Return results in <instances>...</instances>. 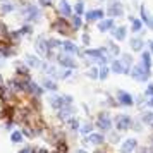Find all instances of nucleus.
Wrapping results in <instances>:
<instances>
[{"mask_svg": "<svg viewBox=\"0 0 153 153\" xmlns=\"http://www.w3.org/2000/svg\"><path fill=\"white\" fill-rule=\"evenodd\" d=\"M19 12H21V16L24 17V21L26 22H31V24H35V22H40L43 17V12L42 9H40V5L38 4H33V2H24L22 0V5L21 9H19Z\"/></svg>", "mask_w": 153, "mask_h": 153, "instance_id": "f257e3e1", "label": "nucleus"}, {"mask_svg": "<svg viewBox=\"0 0 153 153\" xmlns=\"http://www.w3.org/2000/svg\"><path fill=\"white\" fill-rule=\"evenodd\" d=\"M50 29L55 31V33H59V35H62V36H67V35H71L72 26H71V21L67 17L59 16V17H55L53 21L50 22Z\"/></svg>", "mask_w": 153, "mask_h": 153, "instance_id": "f03ea898", "label": "nucleus"}, {"mask_svg": "<svg viewBox=\"0 0 153 153\" xmlns=\"http://www.w3.org/2000/svg\"><path fill=\"white\" fill-rule=\"evenodd\" d=\"M129 76H131L134 81H138V83H148V81H150V76H152V71L146 69L141 62H138L131 67Z\"/></svg>", "mask_w": 153, "mask_h": 153, "instance_id": "7ed1b4c3", "label": "nucleus"}, {"mask_svg": "<svg viewBox=\"0 0 153 153\" xmlns=\"http://www.w3.org/2000/svg\"><path fill=\"white\" fill-rule=\"evenodd\" d=\"M35 50L38 55L47 60H52V57H53V52L48 47V38H45V36H38L35 40Z\"/></svg>", "mask_w": 153, "mask_h": 153, "instance_id": "20e7f679", "label": "nucleus"}, {"mask_svg": "<svg viewBox=\"0 0 153 153\" xmlns=\"http://www.w3.org/2000/svg\"><path fill=\"white\" fill-rule=\"evenodd\" d=\"M105 12H107V16H108V17H114V19L126 16V9H124L122 0H108Z\"/></svg>", "mask_w": 153, "mask_h": 153, "instance_id": "39448f33", "label": "nucleus"}, {"mask_svg": "<svg viewBox=\"0 0 153 153\" xmlns=\"http://www.w3.org/2000/svg\"><path fill=\"white\" fill-rule=\"evenodd\" d=\"M112 126H114V119H112L110 112H100L97 115V127L102 132H110L112 131Z\"/></svg>", "mask_w": 153, "mask_h": 153, "instance_id": "423d86ee", "label": "nucleus"}, {"mask_svg": "<svg viewBox=\"0 0 153 153\" xmlns=\"http://www.w3.org/2000/svg\"><path fill=\"white\" fill-rule=\"evenodd\" d=\"M132 117L129 114H117L115 119H114V124H115V129L119 132H124V131H129L132 129Z\"/></svg>", "mask_w": 153, "mask_h": 153, "instance_id": "0eeeda50", "label": "nucleus"}, {"mask_svg": "<svg viewBox=\"0 0 153 153\" xmlns=\"http://www.w3.org/2000/svg\"><path fill=\"white\" fill-rule=\"evenodd\" d=\"M55 60L62 69H77V60L74 59V55H69V53L62 52L55 57Z\"/></svg>", "mask_w": 153, "mask_h": 153, "instance_id": "6e6552de", "label": "nucleus"}, {"mask_svg": "<svg viewBox=\"0 0 153 153\" xmlns=\"http://www.w3.org/2000/svg\"><path fill=\"white\" fill-rule=\"evenodd\" d=\"M57 14L71 19L74 16V7L69 4V0H59V4H57Z\"/></svg>", "mask_w": 153, "mask_h": 153, "instance_id": "1a4fd4ad", "label": "nucleus"}, {"mask_svg": "<svg viewBox=\"0 0 153 153\" xmlns=\"http://www.w3.org/2000/svg\"><path fill=\"white\" fill-rule=\"evenodd\" d=\"M115 98H117L119 105H122V107H132V105L136 103V102H134V97L126 90H117Z\"/></svg>", "mask_w": 153, "mask_h": 153, "instance_id": "9d476101", "label": "nucleus"}, {"mask_svg": "<svg viewBox=\"0 0 153 153\" xmlns=\"http://www.w3.org/2000/svg\"><path fill=\"white\" fill-rule=\"evenodd\" d=\"M105 12L103 9H90V10H86L84 12V19H86V22H98V21H102L105 17Z\"/></svg>", "mask_w": 153, "mask_h": 153, "instance_id": "9b49d317", "label": "nucleus"}, {"mask_svg": "<svg viewBox=\"0 0 153 153\" xmlns=\"http://www.w3.org/2000/svg\"><path fill=\"white\" fill-rule=\"evenodd\" d=\"M97 28L100 33H108V31L115 28V19L114 17H103L102 21L97 22Z\"/></svg>", "mask_w": 153, "mask_h": 153, "instance_id": "f8f14e48", "label": "nucleus"}, {"mask_svg": "<svg viewBox=\"0 0 153 153\" xmlns=\"http://www.w3.org/2000/svg\"><path fill=\"white\" fill-rule=\"evenodd\" d=\"M62 52L64 53H69V55H79L81 50L72 40H62Z\"/></svg>", "mask_w": 153, "mask_h": 153, "instance_id": "ddd939ff", "label": "nucleus"}, {"mask_svg": "<svg viewBox=\"0 0 153 153\" xmlns=\"http://www.w3.org/2000/svg\"><path fill=\"white\" fill-rule=\"evenodd\" d=\"M48 103H50V107L57 112L60 110V108H64V107H67L65 100H64V95H52V97L48 98Z\"/></svg>", "mask_w": 153, "mask_h": 153, "instance_id": "4468645a", "label": "nucleus"}, {"mask_svg": "<svg viewBox=\"0 0 153 153\" xmlns=\"http://www.w3.org/2000/svg\"><path fill=\"white\" fill-rule=\"evenodd\" d=\"M139 17L143 19V22H145L146 28L153 31V16H150V12L146 10V5H145V4H141V5H139Z\"/></svg>", "mask_w": 153, "mask_h": 153, "instance_id": "2eb2a0df", "label": "nucleus"}, {"mask_svg": "<svg viewBox=\"0 0 153 153\" xmlns=\"http://www.w3.org/2000/svg\"><path fill=\"white\" fill-rule=\"evenodd\" d=\"M138 148V139L136 138H127L120 143V153H131Z\"/></svg>", "mask_w": 153, "mask_h": 153, "instance_id": "dca6fc26", "label": "nucleus"}, {"mask_svg": "<svg viewBox=\"0 0 153 153\" xmlns=\"http://www.w3.org/2000/svg\"><path fill=\"white\" fill-rule=\"evenodd\" d=\"M0 55L4 57V59H10V57L16 55V47L14 43H0Z\"/></svg>", "mask_w": 153, "mask_h": 153, "instance_id": "f3484780", "label": "nucleus"}, {"mask_svg": "<svg viewBox=\"0 0 153 153\" xmlns=\"http://www.w3.org/2000/svg\"><path fill=\"white\" fill-rule=\"evenodd\" d=\"M24 62L28 64L31 69H42L43 60L40 59V55H33V53H26L24 55Z\"/></svg>", "mask_w": 153, "mask_h": 153, "instance_id": "a211bd4d", "label": "nucleus"}, {"mask_svg": "<svg viewBox=\"0 0 153 153\" xmlns=\"http://www.w3.org/2000/svg\"><path fill=\"white\" fill-rule=\"evenodd\" d=\"M110 35L114 36V40H117V42H124L126 38H127V26H115V28L110 31Z\"/></svg>", "mask_w": 153, "mask_h": 153, "instance_id": "6ab92c4d", "label": "nucleus"}, {"mask_svg": "<svg viewBox=\"0 0 153 153\" xmlns=\"http://www.w3.org/2000/svg\"><path fill=\"white\" fill-rule=\"evenodd\" d=\"M86 143L88 145H103L105 143V136L103 132H91V134H88V138H86Z\"/></svg>", "mask_w": 153, "mask_h": 153, "instance_id": "aec40b11", "label": "nucleus"}, {"mask_svg": "<svg viewBox=\"0 0 153 153\" xmlns=\"http://www.w3.org/2000/svg\"><path fill=\"white\" fill-rule=\"evenodd\" d=\"M129 47H131L132 52H143V48H145V40L141 36H132L131 40H129Z\"/></svg>", "mask_w": 153, "mask_h": 153, "instance_id": "412c9836", "label": "nucleus"}, {"mask_svg": "<svg viewBox=\"0 0 153 153\" xmlns=\"http://www.w3.org/2000/svg\"><path fill=\"white\" fill-rule=\"evenodd\" d=\"M129 21H131V31L132 33H141L143 29H145V22H143V19L141 17H132V16H129Z\"/></svg>", "mask_w": 153, "mask_h": 153, "instance_id": "4be33fe9", "label": "nucleus"}, {"mask_svg": "<svg viewBox=\"0 0 153 153\" xmlns=\"http://www.w3.org/2000/svg\"><path fill=\"white\" fill-rule=\"evenodd\" d=\"M17 10V5H16L12 0H9V2H2V5H0V14L2 16H9L16 12Z\"/></svg>", "mask_w": 153, "mask_h": 153, "instance_id": "5701e85b", "label": "nucleus"}, {"mask_svg": "<svg viewBox=\"0 0 153 153\" xmlns=\"http://www.w3.org/2000/svg\"><path fill=\"white\" fill-rule=\"evenodd\" d=\"M120 60L124 64V74H129L131 72V67L134 65V59H132L131 53H120Z\"/></svg>", "mask_w": 153, "mask_h": 153, "instance_id": "b1692460", "label": "nucleus"}, {"mask_svg": "<svg viewBox=\"0 0 153 153\" xmlns=\"http://www.w3.org/2000/svg\"><path fill=\"white\" fill-rule=\"evenodd\" d=\"M29 95H33V97H42L43 93H45V88H43L42 84L35 83V81H29V90H28Z\"/></svg>", "mask_w": 153, "mask_h": 153, "instance_id": "393cba45", "label": "nucleus"}, {"mask_svg": "<svg viewBox=\"0 0 153 153\" xmlns=\"http://www.w3.org/2000/svg\"><path fill=\"white\" fill-rule=\"evenodd\" d=\"M72 115H74V107H72V105H67V107H64V108L59 110V119H60V120H65V122H67Z\"/></svg>", "mask_w": 153, "mask_h": 153, "instance_id": "a878e982", "label": "nucleus"}, {"mask_svg": "<svg viewBox=\"0 0 153 153\" xmlns=\"http://www.w3.org/2000/svg\"><path fill=\"white\" fill-rule=\"evenodd\" d=\"M29 69H31V67H29L26 62H17L16 64V74L21 76V77H28L29 76Z\"/></svg>", "mask_w": 153, "mask_h": 153, "instance_id": "bb28decb", "label": "nucleus"}, {"mask_svg": "<svg viewBox=\"0 0 153 153\" xmlns=\"http://www.w3.org/2000/svg\"><path fill=\"white\" fill-rule=\"evenodd\" d=\"M110 71L114 74H124V64H122V60L120 59H112Z\"/></svg>", "mask_w": 153, "mask_h": 153, "instance_id": "cd10ccee", "label": "nucleus"}, {"mask_svg": "<svg viewBox=\"0 0 153 153\" xmlns=\"http://www.w3.org/2000/svg\"><path fill=\"white\" fill-rule=\"evenodd\" d=\"M42 86L45 88V90L52 91V93H55V91L59 90V84L55 83V79H53V77H45V79L42 81Z\"/></svg>", "mask_w": 153, "mask_h": 153, "instance_id": "c85d7f7f", "label": "nucleus"}, {"mask_svg": "<svg viewBox=\"0 0 153 153\" xmlns=\"http://www.w3.org/2000/svg\"><path fill=\"white\" fill-rule=\"evenodd\" d=\"M139 62L145 65L146 69L152 71V65H153V60H152V52L150 50H145V52H141V60Z\"/></svg>", "mask_w": 153, "mask_h": 153, "instance_id": "c756f323", "label": "nucleus"}, {"mask_svg": "<svg viewBox=\"0 0 153 153\" xmlns=\"http://www.w3.org/2000/svg\"><path fill=\"white\" fill-rule=\"evenodd\" d=\"M107 48H108V55H110L112 59H115L117 55H120V47H119L115 42L108 40V42H107Z\"/></svg>", "mask_w": 153, "mask_h": 153, "instance_id": "7c9ffc66", "label": "nucleus"}, {"mask_svg": "<svg viewBox=\"0 0 153 153\" xmlns=\"http://www.w3.org/2000/svg\"><path fill=\"white\" fill-rule=\"evenodd\" d=\"M71 21V26H72V31H79V29H83V16H72L69 19Z\"/></svg>", "mask_w": 153, "mask_h": 153, "instance_id": "2f4dec72", "label": "nucleus"}, {"mask_svg": "<svg viewBox=\"0 0 153 153\" xmlns=\"http://www.w3.org/2000/svg\"><path fill=\"white\" fill-rule=\"evenodd\" d=\"M139 119H141V122L146 126H152L153 122V110L150 108V110H145V112H141V115H139Z\"/></svg>", "mask_w": 153, "mask_h": 153, "instance_id": "473e14b6", "label": "nucleus"}, {"mask_svg": "<svg viewBox=\"0 0 153 153\" xmlns=\"http://www.w3.org/2000/svg\"><path fill=\"white\" fill-rule=\"evenodd\" d=\"M9 35H10V29H9V26L4 21H0V40L9 42Z\"/></svg>", "mask_w": 153, "mask_h": 153, "instance_id": "72a5a7b5", "label": "nucleus"}, {"mask_svg": "<svg viewBox=\"0 0 153 153\" xmlns=\"http://www.w3.org/2000/svg\"><path fill=\"white\" fill-rule=\"evenodd\" d=\"M19 31H21L22 36H31V35H33V31H35V28H33V24H31V22H24L21 28H19Z\"/></svg>", "mask_w": 153, "mask_h": 153, "instance_id": "f704fd0d", "label": "nucleus"}, {"mask_svg": "<svg viewBox=\"0 0 153 153\" xmlns=\"http://www.w3.org/2000/svg\"><path fill=\"white\" fill-rule=\"evenodd\" d=\"M48 47L52 52L62 50V40H59V38H48Z\"/></svg>", "mask_w": 153, "mask_h": 153, "instance_id": "c9c22d12", "label": "nucleus"}, {"mask_svg": "<svg viewBox=\"0 0 153 153\" xmlns=\"http://www.w3.org/2000/svg\"><path fill=\"white\" fill-rule=\"evenodd\" d=\"M86 76L90 77V79H98V77H100V67H97V65H91L90 69L86 71Z\"/></svg>", "mask_w": 153, "mask_h": 153, "instance_id": "e433bc0d", "label": "nucleus"}, {"mask_svg": "<svg viewBox=\"0 0 153 153\" xmlns=\"http://www.w3.org/2000/svg\"><path fill=\"white\" fill-rule=\"evenodd\" d=\"M86 9H84V0H77L74 4V14L76 16H84Z\"/></svg>", "mask_w": 153, "mask_h": 153, "instance_id": "4c0bfd02", "label": "nucleus"}, {"mask_svg": "<svg viewBox=\"0 0 153 153\" xmlns=\"http://www.w3.org/2000/svg\"><path fill=\"white\" fill-rule=\"evenodd\" d=\"M110 72L112 71H110V67H108L107 64H105V65H100V77H98V79H100V81H105Z\"/></svg>", "mask_w": 153, "mask_h": 153, "instance_id": "58836bf2", "label": "nucleus"}, {"mask_svg": "<svg viewBox=\"0 0 153 153\" xmlns=\"http://www.w3.org/2000/svg\"><path fill=\"white\" fill-rule=\"evenodd\" d=\"M67 127H69L71 131H79L81 124H79V120H77L76 117H71L69 120H67Z\"/></svg>", "mask_w": 153, "mask_h": 153, "instance_id": "ea45409f", "label": "nucleus"}, {"mask_svg": "<svg viewBox=\"0 0 153 153\" xmlns=\"http://www.w3.org/2000/svg\"><path fill=\"white\" fill-rule=\"evenodd\" d=\"M79 132H81V134H84V136L91 134V132H93V124H90V122H84V124H81Z\"/></svg>", "mask_w": 153, "mask_h": 153, "instance_id": "a19ab883", "label": "nucleus"}, {"mask_svg": "<svg viewBox=\"0 0 153 153\" xmlns=\"http://www.w3.org/2000/svg\"><path fill=\"white\" fill-rule=\"evenodd\" d=\"M38 2V5L42 9H50V7H53V0H36Z\"/></svg>", "mask_w": 153, "mask_h": 153, "instance_id": "79ce46f5", "label": "nucleus"}, {"mask_svg": "<svg viewBox=\"0 0 153 153\" xmlns=\"http://www.w3.org/2000/svg\"><path fill=\"white\" fill-rule=\"evenodd\" d=\"M81 42H83L84 47H88V45L91 43V36H90L88 31H83V35H81Z\"/></svg>", "mask_w": 153, "mask_h": 153, "instance_id": "37998d69", "label": "nucleus"}, {"mask_svg": "<svg viewBox=\"0 0 153 153\" xmlns=\"http://www.w3.org/2000/svg\"><path fill=\"white\" fill-rule=\"evenodd\" d=\"M10 139H12V143H21L22 141V132L14 131L12 134H10Z\"/></svg>", "mask_w": 153, "mask_h": 153, "instance_id": "c03bdc74", "label": "nucleus"}, {"mask_svg": "<svg viewBox=\"0 0 153 153\" xmlns=\"http://www.w3.org/2000/svg\"><path fill=\"white\" fill-rule=\"evenodd\" d=\"M72 74H74V69H64L60 71V79H69Z\"/></svg>", "mask_w": 153, "mask_h": 153, "instance_id": "a18cd8bd", "label": "nucleus"}, {"mask_svg": "<svg viewBox=\"0 0 153 153\" xmlns=\"http://www.w3.org/2000/svg\"><path fill=\"white\" fill-rule=\"evenodd\" d=\"M57 150H59V153H65L67 152V145H65V141H57Z\"/></svg>", "mask_w": 153, "mask_h": 153, "instance_id": "49530a36", "label": "nucleus"}, {"mask_svg": "<svg viewBox=\"0 0 153 153\" xmlns=\"http://www.w3.org/2000/svg\"><path fill=\"white\" fill-rule=\"evenodd\" d=\"M132 131H143V122H141V119L139 120H134L132 122Z\"/></svg>", "mask_w": 153, "mask_h": 153, "instance_id": "de8ad7c7", "label": "nucleus"}, {"mask_svg": "<svg viewBox=\"0 0 153 153\" xmlns=\"http://www.w3.org/2000/svg\"><path fill=\"white\" fill-rule=\"evenodd\" d=\"M145 97L146 98L153 97V83H148V86H146V90H145Z\"/></svg>", "mask_w": 153, "mask_h": 153, "instance_id": "09e8293b", "label": "nucleus"}, {"mask_svg": "<svg viewBox=\"0 0 153 153\" xmlns=\"http://www.w3.org/2000/svg\"><path fill=\"white\" fill-rule=\"evenodd\" d=\"M134 102H136V105H138V107H143V105L146 103V102H145V95H139L138 98H134Z\"/></svg>", "mask_w": 153, "mask_h": 153, "instance_id": "8fccbe9b", "label": "nucleus"}, {"mask_svg": "<svg viewBox=\"0 0 153 153\" xmlns=\"http://www.w3.org/2000/svg\"><path fill=\"white\" fill-rule=\"evenodd\" d=\"M138 153H153L152 146H143V148H138Z\"/></svg>", "mask_w": 153, "mask_h": 153, "instance_id": "3c124183", "label": "nucleus"}, {"mask_svg": "<svg viewBox=\"0 0 153 153\" xmlns=\"http://www.w3.org/2000/svg\"><path fill=\"white\" fill-rule=\"evenodd\" d=\"M19 153H36V150L35 148H31V146H26V148L19 150Z\"/></svg>", "mask_w": 153, "mask_h": 153, "instance_id": "603ef678", "label": "nucleus"}, {"mask_svg": "<svg viewBox=\"0 0 153 153\" xmlns=\"http://www.w3.org/2000/svg\"><path fill=\"white\" fill-rule=\"evenodd\" d=\"M146 107H148V108H152V110H153V97H150L148 100H146Z\"/></svg>", "mask_w": 153, "mask_h": 153, "instance_id": "864d4df0", "label": "nucleus"}, {"mask_svg": "<svg viewBox=\"0 0 153 153\" xmlns=\"http://www.w3.org/2000/svg\"><path fill=\"white\" fill-rule=\"evenodd\" d=\"M36 153H50V152H48V150H45V148H38Z\"/></svg>", "mask_w": 153, "mask_h": 153, "instance_id": "5fc2aeb1", "label": "nucleus"}, {"mask_svg": "<svg viewBox=\"0 0 153 153\" xmlns=\"http://www.w3.org/2000/svg\"><path fill=\"white\" fill-rule=\"evenodd\" d=\"M110 139H112V141H119V134H112Z\"/></svg>", "mask_w": 153, "mask_h": 153, "instance_id": "6e6d98bb", "label": "nucleus"}, {"mask_svg": "<svg viewBox=\"0 0 153 153\" xmlns=\"http://www.w3.org/2000/svg\"><path fill=\"white\" fill-rule=\"evenodd\" d=\"M148 50L152 52V55H153V42H150V43H148Z\"/></svg>", "mask_w": 153, "mask_h": 153, "instance_id": "4d7b16f0", "label": "nucleus"}, {"mask_svg": "<svg viewBox=\"0 0 153 153\" xmlns=\"http://www.w3.org/2000/svg\"><path fill=\"white\" fill-rule=\"evenodd\" d=\"M4 84V77H2V74H0V86Z\"/></svg>", "mask_w": 153, "mask_h": 153, "instance_id": "13d9d810", "label": "nucleus"}, {"mask_svg": "<svg viewBox=\"0 0 153 153\" xmlns=\"http://www.w3.org/2000/svg\"><path fill=\"white\" fill-rule=\"evenodd\" d=\"M76 153H88V152H86V150H77Z\"/></svg>", "mask_w": 153, "mask_h": 153, "instance_id": "bf43d9fd", "label": "nucleus"}, {"mask_svg": "<svg viewBox=\"0 0 153 153\" xmlns=\"http://www.w3.org/2000/svg\"><path fill=\"white\" fill-rule=\"evenodd\" d=\"M150 143H152V148H153V134H152V138H150Z\"/></svg>", "mask_w": 153, "mask_h": 153, "instance_id": "052dcab7", "label": "nucleus"}, {"mask_svg": "<svg viewBox=\"0 0 153 153\" xmlns=\"http://www.w3.org/2000/svg\"><path fill=\"white\" fill-rule=\"evenodd\" d=\"M2 2H9V0H0V4H2Z\"/></svg>", "mask_w": 153, "mask_h": 153, "instance_id": "680f3d73", "label": "nucleus"}, {"mask_svg": "<svg viewBox=\"0 0 153 153\" xmlns=\"http://www.w3.org/2000/svg\"><path fill=\"white\" fill-rule=\"evenodd\" d=\"M98 2H105V0H98Z\"/></svg>", "mask_w": 153, "mask_h": 153, "instance_id": "e2e57ef3", "label": "nucleus"}, {"mask_svg": "<svg viewBox=\"0 0 153 153\" xmlns=\"http://www.w3.org/2000/svg\"><path fill=\"white\" fill-rule=\"evenodd\" d=\"M152 129H153V122H152Z\"/></svg>", "mask_w": 153, "mask_h": 153, "instance_id": "0e129e2a", "label": "nucleus"}, {"mask_svg": "<svg viewBox=\"0 0 153 153\" xmlns=\"http://www.w3.org/2000/svg\"><path fill=\"white\" fill-rule=\"evenodd\" d=\"M97 153H103V152H97Z\"/></svg>", "mask_w": 153, "mask_h": 153, "instance_id": "69168bd1", "label": "nucleus"}]
</instances>
